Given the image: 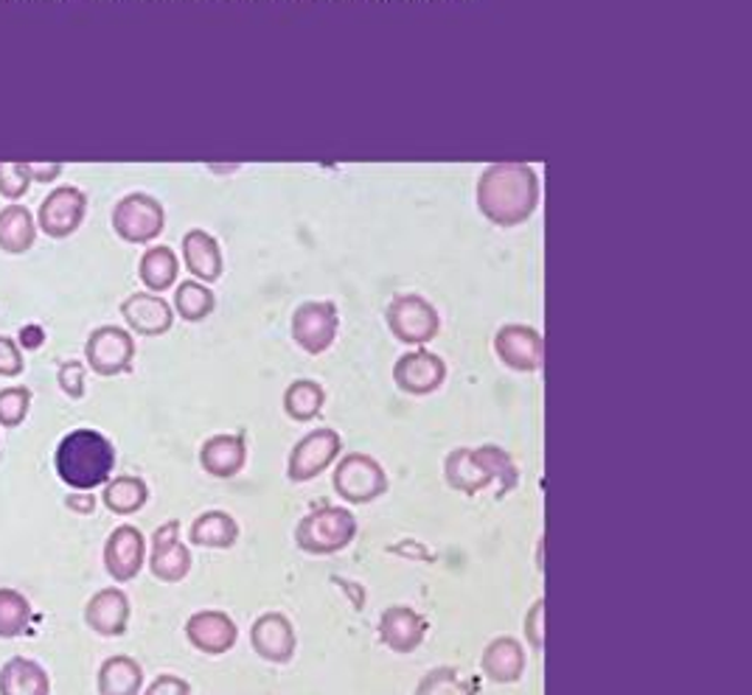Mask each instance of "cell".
<instances>
[{"mask_svg":"<svg viewBox=\"0 0 752 695\" xmlns=\"http://www.w3.org/2000/svg\"><path fill=\"white\" fill-rule=\"evenodd\" d=\"M415 695H474V687L467 678L458 676V671L439 667V671L427 673L419 684Z\"/></svg>","mask_w":752,"mask_h":695,"instance_id":"d6a6232c","label":"cell"},{"mask_svg":"<svg viewBox=\"0 0 752 695\" xmlns=\"http://www.w3.org/2000/svg\"><path fill=\"white\" fill-rule=\"evenodd\" d=\"M60 387L62 393L71 399H82L84 395V365L82 362H66L60 367Z\"/></svg>","mask_w":752,"mask_h":695,"instance_id":"8d00e7d4","label":"cell"},{"mask_svg":"<svg viewBox=\"0 0 752 695\" xmlns=\"http://www.w3.org/2000/svg\"><path fill=\"white\" fill-rule=\"evenodd\" d=\"M191 687L189 682H183L180 676H160L149 684V689L143 695H189Z\"/></svg>","mask_w":752,"mask_h":695,"instance_id":"f35d334b","label":"cell"},{"mask_svg":"<svg viewBox=\"0 0 752 695\" xmlns=\"http://www.w3.org/2000/svg\"><path fill=\"white\" fill-rule=\"evenodd\" d=\"M338 306L329 301L303 303L292 314V340L307 351V354H323L338 336Z\"/></svg>","mask_w":752,"mask_h":695,"instance_id":"ba28073f","label":"cell"},{"mask_svg":"<svg viewBox=\"0 0 752 695\" xmlns=\"http://www.w3.org/2000/svg\"><path fill=\"white\" fill-rule=\"evenodd\" d=\"M31 393L26 387H7L0 390V426H20L29 415Z\"/></svg>","mask_w":752,"mask_h":695,"instance_id":"836d02e7","label":"cell"},{"mask_svg":"<svg viewBox=\"0 0 752 695\" xmlns=\"http://www.w3.org/2000/svg\"><path fill=\"white\" fill-rule=\"evenodd\" d=\"M29 169H31V178L42 180V183H51V180L60 174V165H57V163H53V165H29Z\"/></svg>","mask_w":752,"mask_h":695,"instance_id":"60d3db41","label":"cell"},{"mask_svg":"<svg viewBox=\"0 0 752 695\" xmlns=\"http://www.w3.org/2000/svg\"><path fill=\"white\" fill-rule=\"evenodd\" d=\"M31 169L29 163H0V194L18 200L29 191Z\"/></svg>","mask_w":752,"mask_h":695,"instance_id":"e575fe53","label":"cell"},{"mask_svg":"<svg viewBox=\"0 0 752 695\" xmlns=\"http://www.w3.org/2000/svg\"><path fill=\"white\" fill-rule=\"evenodd\" d=\"M174 306H178L180 318L197 323L213 312V292L197 281H183L174 292Z\"/></svg>","mask_w":752,"mask_h":695,"instance_id":"1f68e13d","label":"cell"},{"mask_svg":"<svg viewBox=\"0 0 752 695\" xmlns=\"http://www.w3.org/2000/svg\"><path fill=\"white\" fill-rule=\"evenodd\" d=\"M37 228L29 208L9 205L0 211V250L7 253H26L34 244Z\"/></svg>","mask_w":752,"mask_h":695,"instance_id":"4316f807","label":"cell"},{"mask_svg":"<svg viewBox=\"0 0 752 695\" xmlns=\"http://www.w3.org/2000/svg\"><path fill=\"white\" fill-rule=\"evenodd\" d=\"M388 325L397 340L408 345H424L439 334V312L424 298L399 295L388 306Z\"/></svg>","mask_w":752,"mask_h":695,"instance_id":"8992f818","label":"cell"},{"mask_svg":"<svg viewBox=\"0 0 752 695\" xmlns=\"http://www.w3.org/2000/svg\"><path fill=\"white\" fill-rule=\"evenodd\" d=\"M121 314H124L127 325L138 334L147 336H158L167 334L172 329V309L163 298L149 295V292H138V295H130L124 303H121Z\"/></svg>","mask_w":752,"mask_h":695,"instance_id":"d6986e66","label":"cell"},{"mask_svg":"<svg viewBox=\"0 0 752 695\" xmlns=\"http://www.w3.org/2000/svg\"><path fill=\"white\" fill-rule=\"evenodd\" d=\"M525 631H528V639H531L533 648L537 651L545 648V601L533 603L531 614H528Z\"/></svg>","mask_w":752,"mask_h":695,"instance_id":"74e56055","label":"cell"},{"mask_svg":"<svg viewBox=\"0 0 752 695\" xmlns=\"http://www.w3.org/2000/svg\"><path fill=\"white\" fill-rule=\"evenodd\" d=\"M183 259L194 278L211 283L222 275L220 244L205 230H189L183 236Z\"/></svg>","mask_w":752,"mask_h":695,"instance_id":"7402d4cb","label":"cell"},{"mask_svg":"<svg viewBox=\"0 0 752 695\" xmlns=\"http://www.w3.org/2000/svg\"><path fill=\"white\" fill-rule=\"evenodd\" d=\"M147 483L138 477H116L113 483L104 488V505L119 516H130V513L141 511L147 505Z\"/></svg>","mask_w":752,"mask_h":695,"instance_id":"f546056e","label":"cell"},{"mask_svg":"<svg viewBox=\"0 0 752 695\" xmlns=\"http://www.w3.org/2000/svg\"><path fill=\"white\" fill-rule=\"evenodd\" d=\"M323 401H327V393H323L318 382L298 379V382L287 387L284 410L292 421H312L323 410Z\"/></svg>","mask_w":752,"mask_h":695,"instance_id":"f1b7e54d","label":"cell"},{"mask_svg":"<svg viewBox=\"0 0 752 695\" xmlns=\"http://www.w3.org/2000/svg\"><path fill=\"white\" fill-rule=\"evenodd\" d=\"M93 505H96L93 496H71V500H68V507H73V511H82V513L93 511Z\"/></svg>","mask_w":752,"mask_h":695,"instance_id":"b9f144b4","label":"cell"},{"mask_svg":"<svg viewBox=\"0 0 752 695\" xmlns=\"http://www.w3.org/2000/svg\"><path fill=\"white\" fill-rule=\"evenodd\" d=\"M478 205L489 222L514 228L540 205V178L525 163H494L480 174Z\"/></svg>","mask_w":752,"mask_h":695,"instance_id":"6da1fadb","label":"cell"},{"mask_svg":"<svg viewBox=\"0 0 752 695\" xmlns=\"http://www.w3.org/2000/svg\"><path fill=\"white\" fill-rule=\"evenodd\" d=\"M104 566L119 584H127V581H132L141 572L143 536L138 527L121 525L110 533V538L104 544Z\"/></svg>","mask_w":752,"mask_h":695,"instance_id":"2e32d148","label":"cell"},{"mask_svg":"<svg viewBox=\"0 0 752 695\" xmlns=\"http://www.w3.org/2000/svg\"><path fill=\"white\" fill-rule=\"evenodd\" d=\"M23 354H20L18 342L9 336H0V376H20L23 373Z\"/></svg>","mask_w":752,"mask_h":695,"instance_id":"d590c367","label":"cell"},{"mask_svg":"<svg viewBox=\"0 0 752 695\" xmlns=\"http://www.w3.org/2000/svg\"><path fill=\"white\" fill-rule=\"evenodd\" d=\"M143 684V671L130 656H113L99 671V695H138Z\"/></svg>","mask_w":752,"mask_h":695,"instance_id":"484cf974","label":"cell"},{"mask_svg":"<svg viewBox=\"0 0 752 695\" xmlns=\"http://www.w3.org/2000/svg\"><path fill=\"white\" fill-rule=\"evenodd\" d=\"M84 354L99 376H119V373L130 371L132 360H136V340L119 325H101L90 334Z\"/></svg>","mask_w":752,"mask_h":695,"instance_id":"52a82bcc","label":"cell"},{"mask_svg":"<svg viewBox=\"0 0 752 695\" xmlns=\"http://www.w3.org/2000/svg\"><path fill=\"white\" fill-rule=\"evenodd\" d=\"M447 365L441 356L430 354V351H413L404 354L393 367V379L399 387L410 395H427L439 390L444 384Z\"/></svg>","mask_w":752,"mask_h":695,"instance_id":"9a60e30c","label":"cell"},{"mask_svg":"<svg viewBox=\"0 0 752 695\" xmlns=\"http://www.w3.org/2000/svg\"><path fill=\"white\" fill-rule=\"evenodd\" d=\"M357 536V518L345 507H320L301 518L295 531L298 547L314 555H332L349 547Z\"/></svg>","mask_w":752,"mask_h":695,"instance_id":"277c9868","label":"cell"},{"mask_svg":"<svg viewBox=\"0 0 752 695\" xmlns=\"http://www.w3.org/2000/svg\"><path fill=\"white\" fill-rule=\"evenodd\" d=\"M340 446H343V441H340V435L334 430L309 432L290 454L287 474H290L292 483H307V480L318 477L320 472H327L334 463V457L340 454Z\"/></svg>","mask_w":752,"mask_h":695,"instance_id":"30bf717a","label":"cell"},{"mask_svg":"<svg viewBox=\"0 0 752 695\" xmlns=\"http://www.w3.org/2000/svg\"><path fill=\"white\" fill-rule=\"evenodd\" d=\"M149 570H152L154 577L167 581V584H178V581L189 575L191 553L186 550V544H180V522H174V518L154 531Z\"/></svg>","mask_w":752,"mask_h":695,"instance_id":"4fadbf2b","label":"cell"},{"mask_svg":"<svg viewBox=\"0 0 752 695\" xmlns=\"http://www.w3.org/2000/svg\"><path fill=\"white\" fill-rule=\"evenodd\" d=\"M84 620L101 636H121L130 623V601L121 590H101L90 597Z\"/></svg>","mask_w":752,"mask_h":695,"instance_id":"ffe728a7","label":"cell"},{"mask_svg":"<svg viewBox=\"0 0 752 695\" xmlns=\"http://www.w3.org/2000/svg\"><path fill=\"white\" fill-rule=\"evenodd\" d=\"M447 483L463 494L474 496L494 480H503L500 488L503 494L517 485V469L509 454L498 446H480V449H455L447 457Z\"/></svg>","mask_w":752,"mask_h":695,"instance_id":"3957f363","label":"cell"},{"mask_svg":"<svg viewBox=\"0 0 752 695\" xmlns=\"http://www.w3.org/2000/svg\"><path fill=\"white\" fill-rule=\"evenodd\" d=\"M483 671H487L489 678L500 684L517 682L522 671H525V654H522L520 643L511 639V636L494 639L487 648V654H483Z\"/></svg>","mask_w":752,"mask_h":695,"instance_id":"cb8c5ba5","label":"cell"},{"mask_svg":"<svg viewBox=\"0 0 752 695\" xmlns=\"http://www.w3.org/2000/svg\"><path fill=\"white\" fill-rule=\"evenodd\" d=\"M31 606L20 592L0 590V639H12L29 628Z\"/></svg>","mask_w":752,"mask_h":695,"instance_id":"4dcf8cb0","label":"cell"},{"mask_svg":"<svg viewBox=\"0 0 752 695\" xmlns=\"http://www.w3.org/2000/svg\"><path fill=\"white\" fill-rule=\"evenodd\" d=\"M427 634V620L408 606H391L380 620L382 643L393 654H413Z\"/></svg>","mask_w":752,"mask_h":695,"instance_id":"ac0fdd59","label":"cell"},{"mask_svg":"<svg viewBox=\"0 0 752 695\" xmlns=\"http://www.w3.org/2000/svg\"><path fill=\"white\" fill-rule=\"evenodd\" d=\"M42 342H46V331H42L40 325H26V329H20V345L23 348L34 351Z\"/></svg>","mask_w":752,"mask_h":695,"instance_id":"ab89813d","label":"cell"},{"mask_svg":"<svg viewBox=\"0 0 752 695\" xmlns=\"http://www.w3.org/2000/svg\"><path fill=\"white\" fill-rule=\"evenodd\" d=\"M250 643L261 659L284 665L295 654V631L284 614H261L250 628Z\"/></svg>","mask_w":752,"mask_h":695,"instance_id":"5bb4252c","label":"cell"},{"mask_svg":"<svg viewBox=\"0 0 752 695\" xmlns=\"http://www.w3.org/2000/svg\"><path fill=\"white\" fill-rule=\"evenodd\" d=\"M57 474L71 488L90 491L107 483L116 466L113 443L96 430H73L57 446Z\"/></svg>","mask_w":752,"mask_h":695,"instance_id":"7a4b0ae2","label":"cell"},{"mask_svg":"<svg viewBox=\"0 0 752 695\" xmlns=\"http://www.w3.org/2000/svg\"><path fill=\"white\" fill-rule=\"evenodd\" d=\"M239 538V525L233 522L231 513L225 511H208L200 518H194L191 525V542L200 547L211 550H228L233 547Z\"/></svg>","mask_w":752,"mask_h":695,"instance_id":"d4e9b609","label":"cell"},{"mask_svg":"<svg viewBox=\"0 0 752 695\" xmlns=\"http://www.w3.org/2000/svg\"><path fill=\"white\" fill-rule=\"evenodd\" d=\"M385 488V469L368 454H349L334 472V491L349 502H371Z\"/></svg>","mask_w":752,"mask_h":695,"instance_id":"9c48e42d","label":"cell"},{"mask_svg":"<svg viewBox=\"0 0 752 695\" xmlns=\"http://www.w3.org/2000/svg\"><path fill=\"white\" fill-rule=\"evenodd\" d=\"M51 682L37 662L14 656L0 667V695H48Z\"/></svg>","mask_w":752,"mask_h":695,"instance_id":"603a6c76","label":"cell"},{"mask_svg":"<svg viewBox=\"0 0 752 695\" xmlns=\"http://www.w3.org/2000/svg\"><path fill=\"white\" fill-rule=\"evenodd\" d=\"M494 351L511 371H540L545 362V340L531 325H503L494 336Z\"/></svg>","mask_w":752,"mask_h":695,"instance_id":"8fae6325","label":"cell"},{"mask_svg":"<svg viewBox=\"0 0 752 695\" xmlns=\"http://www.w3.org/2000/svg\"><path fill=\"white\" fill-rule=\"evenodd\" d=\"M189 643L202 654H225L237 643V625L222 612H197L186 623Z\"/></svg>","mask_w":752,"mask_h":695,"instance_id":"e0dca14e","label":"cell"},{"mask_svg":"<svg viewBox=\"0 0 752 695\" xmlns=\"http://www.w3.org/2000/svg\"><path fill=\"white\" fill-rule=\"evenodd\" d=\"M138 272H141V281L152 292H163V289H169L178 281V255L169 248H149L143 253Z\"/></svg>","mask_w":752,"mask_h":695,"instance_id":"83f0119b","label":"cell"},{"mask_svg":"<svg viewBox=\"0 0 752 695\" xmlns=\"http://www.w3.org/2000/svg\"><path fill=\"white\" fill-rule=\"evenodd\" d=\"M163 224H167L163 208L154 197L130 194L113 208V228L124 242H152L163 233Z\"/></svg>","mask_w":752,"mask_h":695,"instance_id":"5b68a950","label":"cell"},{"mask_svg":"<svg viewBox=\"0 0 752 695\" xmlns=\"http://www.w3.org/2000/svg\"><path fill=\"white\" fill-rule=\"evenodd\" d=\"M84 211H88V197L79 189H73V185H62L53 194H48L46 202L40 205L42 233L51 239L71 236L82 224Z\"/></svg>","mask_w":752,"mask_h":695,"instance_id":"7c38bea8","label":"cell"},{"mask_svg":"<svg viewBox=\"0 0 752 695\" xmlns=\"http://www.w3.org/2000/svg\"><path fill=\"white\" fill-rule=\"evenodd\" d=\"M244 460H248V449L242 435H213L202 443L200 463L211 477H237L244 469Z\"/></svg>","mask_w":752,"mask_h":695,"instance_id":"44dd1931","label":"cell"}]
</instances>
